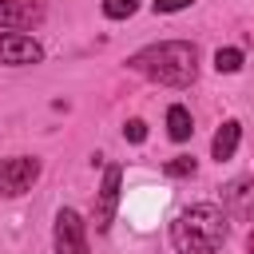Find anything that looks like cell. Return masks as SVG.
<instances>
[{
    "label": "cell",
    "mask_w": 254,
    "mask_h": 254,
    "mask_svg": "<svg viewBox=\"0 0 254 254\" xmlns=\"http://www.w3.org/2000/svg\"><path fill=\"white\" fill-rule=\"evenodd\" d=\"M127 67L163 87H190L198 75V48L187 40H159V44L139 48L127 60Z\"/></svg>",
    "instance_id": "obj_1"
},
{
    "label": "cell",
    "mask_w": 254,
    "mask_h": 254,
    "mask_svg": "<svg viewBox=\"0 0 254 254\" xmlns=\"http://www.w3.org/2000/svg\"><path fill=\"white\" fill-rule=\"evenodd\" d=\"M222 238H226V214L210 202L187 206L171 222V246L179 254H210L222 246Z\"/></svg>",
    "instance_id": "obj_2"
},
{
    "label": "cell",
    "mask_w": 254,
    "mask_h": 254,
    "mask_svg": "<svg viewBox=\"0 0 254 254\" xmlns=\"http://www.w3.org/2000/svg\"><path fill=\"white\" fill-rule=\"evenodd\" d=\"M52 246H56L60 254H87V222H83L71 206H60V210H56Z\"/></svg>",
    "instance_id": "obj_3"
},
{
    "label": "cell",
    "mask_w": 254,
    "mask_h": 254,
    "mask_svg": "<svg viewBox=\"0 0 254 254\" xmlns=\"http://www.w3.org/2000/svg\"><path fill=\"white\" fill-rule=\"evenodd\" d=\"M36 179H40V159H32V155L0 159V194L16 198V194H24Z\"/></svg>",
    "instance_id": "obj_4"
},
{
    "label": "cell",
    "mask_w": 254,
    "mask_h": 254,
    "mask_svg": "<svg viewBox=\"0 0 254 254\" xmlns=\"http://www.w3.org/2000/svg\"><path fill=\"white\" fill-rule=\"evenodd\" d=\"M119 190H123V167H107L103 171V183H99V202H95V230H107L115 222V210H119Z\"/></svg>",
    "instance_id": "obj_5"
},
{
    "label": "cell",
    "mask_w": 254,
    "mask_h": 254,
    "mask_svg": "<svg viewBox=\"0 0 254 254\" xmlns=\"http://www.w3.org/2000/svg\"><path fill=\"white\" fill-rule=\"evenodd\" d=\"M40 60H44V48L32 36H24V32H0V64L20 67V64H40Z\"/></svg>",
    "instance_id": "obj_6"
},
{
    "label": "cell",
    "mask_w": 254,
    "mask_h": 254,
    "mask_svg": "<svg viewBox=\"0 0 254 254\" xmlns=\"http://www.w3.org/2000/svg\"><path fill=\"white\" fill-rule=\"evenodd\" d=\"M44 20V0H0V28L24 32Z\"/></svg>",
    "instance_id": "obj_7"
},
{
    "label": "cell",
    "mask_w": 254,
    "mask_h": 254,
    "mask_svg": "<svg viewBox=\"0 0 254 254\" xmlns=\"http://www.w3.org/2000/svg\"><path fill=\"white\" fill-rule=\"evenodd\" d=\"M238 143H242V123L238 119H226L218 131H214V139H210V159H230L234 151H238Z\"/></svg>",
    "instance_id": "obj_8"
},
{
    "label": "cell",
    "mask_w": 254,
    "mask_h": 254,
    "mask_svg": "<svg viewBox=\"0 0 254 254\" xmlns=\"http://www.w3.org/2000/svg\"><path fill=\"white\" fill-rule=\"evenodd\" d=\"M167 135H171L175 143H187V139L194 135V119H190V111H187L183 103H171V107H167Z\"/></svg>",
    "instance_id": "obj_9"
},
{
    "label": "cell",
    "mask_w": 254,
    "mask_h": 254,
    "mask_svg": "<svg viewBox=\"0 0 254 254\" xmlns=\"http://www.w3.org/2000/svg\"><path fill=\"white\" fill-rule=\"evenodd\" d=\"M242 48H218L214 52V67L218 71H226V75H234V71H242Z\"/></svg>",
    "instance_id": "obj_10"
},
{
    "label": "cell",
    "mask_w": 254,
    "mask_h": 254,
    "mask_svg": "<svg viewBox=\"0 0 254 254\" xmlns=\"http://www.w3.org/2000/svg\"><path fill=\"white\" fill-rule=\"evenodd\" d=\"M135 12V0H103V16L107 20H127Z\"/></svg>",
    "instance_id": "obj_11"
},
{
    "label": "cell",
    "mask_w": 254,
    "mask_h": 254,
    "mask_svg": "<svg viewBox=\"0 0 254 254\" xmlns=\"http://www.w3.org/2000/svg\"><path fill=\"white\" fill-rule=\"evenodd\" d=\"M167 175H171V179H187V175H194V159H190V155L171 159V163H167Z\"/></svg>",
    "instance_id": "obj_12"
},
{
    "label": "cell",
    "mask_w": 254,
    "mask_h": 254,
    "mask_svg": "<svg viewBox=\"0 0 254 254\" xmlns=\"http://www.w3.org/2000/svg\"><path fill=\"white\" fill-rule=\"evenodd\" d=\"M123 135H127V143H143L147 139V123L143 119H127L123 123Z\"/></svg>",
    "instance_id": "obj_13"
},
{
    "label": "cell",
    "mask_w": 254,
    "mask_h": 254,
    "mask_svg": "<svg viewBox=\"0 0 254 254\" xmlns=\"http://www.w3.org/2000/svg\"><path fill=\"white\" fill-rule=\"evenodd\" d=\"M194 0H155V12H183V8H190Z\"/></svg>",
    "instance_id": "obj_14"
}]
</instances>
